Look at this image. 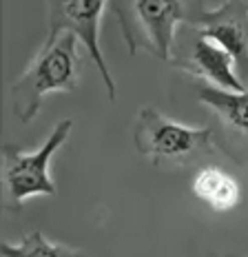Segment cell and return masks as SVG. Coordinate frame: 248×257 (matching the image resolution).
Here are the masks:
<instances>
[{
    "label": "cell",
    "instance_id": "cell-9",
    "mask_svg": "<svg viewBox=\"0 0 248 257\" xmlns=\"http://www.w3.org/2000/svg\"><path fill=\"white\" fill-rule=\"evenodd\" d=\"M193 193L197 195V200H202L217 213L235 208L241 197L237 180L217 167H204L197 171L193 178Z\"/></svg>",
    "mask_w": 248,
    "mask_h": 257
},
{
    "label": "cell",
    "instance_id": "cell-5",
    "mask_svg": "<svg viewBox=\"0 0 248 257\" xmlns=\"http://www.w3.org/2000/svg\"><path fill=\"white\" fill-rule=\"evenodd\" d=\"M109 3L111 0H47V12H49L47 36H58L62 31H69L82 42L95 69L100 71L109 100L113 102L117 95V87L100 49V23Z\"/></svg>",
    "mask_w": 248,
    "mask_h": 257
},
{
    "label": "cell",
    "instance_id": "cell-4",
    "mask_svg": "<svg viewBox=\"0 0 248 257\" xmlns=\"http://www.w3.org/2000/svg\"><path fill=\"white\" fill-rule=\"evenodd\" d=\"M73 120H60L36 151H25L18 144H3V195L5 211H23L25 202L36 195H56V182L49 175L51 158L69 140Z\"/></svg>",
    "mask_w": 248,
    "mask_h": 257
},
{
    "label": "cell",
    "instance_id": "cell-10",
    "mask_svg": "<svg viewBox=\"0 0 248 257\" xmlns=\"http://www.w3.org/2000/svg\"><path fill=\"white\" fill-rule=\"evenodd\" d=\"M0 257H87V253L82 248H75V246L51 242L40 231H31L25 233L18 242L3 239Z\"/></svg>",
    "mask_w": 248,
    "mask_h": 257
},
{
    "label": "cell",
    "instance_id": "cell-11",
    "mask_svg": "<svg viewBox=\"0 0 248 257\" xmlns=\"http://www.w3.org/2000/svg\"><path fill=\"white\" fill-rule=\"evenodd\" d=\"M224 257H233V255H224ZM235 257H241V255H235Z\"/></svg>",
    "mask_w": 248,
    "mask_h": 257
},
{
    "label": "cell",
    "instance_id": "cell-7",
    "mask_svg": "<svg viewBox=\"0 0 248 257\" xmlns=\"http://www.w3.org/2000/svg\"><path fill=\"white\" fill-rule=\"evenodd\" d=\"M193 87L199 102L215 113L219 126V133H215L217 144L241 164V151L248 153V89L226 91L202 80H195Z\"/></svg>",
    "mask_w": 248,
    "mask_h": 257
},
{
    "label": "cell",
    "instance_id": "cell-1",
    "mask_svg": "<svg viewBox=\"0 0 248 257\" xmlns=\"http://www.w3.org/2000/svg\"><path fill=\"white\" fill-rule=\"evenodd\" d=\"M80 42L73 34L62 31L47 36L40 51L12 84V109L16 120L29 124L40 113L45 95L53 91H73L82 78Z\"/></svg>",
    "mask_w": 248,
    "mask_h": 257
},
{
    "label": "cell",
    "instance_id": "cell-8",
    "mask_svg": "<svg viewBox=\"0 0 248 257\" xmlns=\"http://www.w3.org/2000/svg\"><path fill=\"white\" fill-rule=\"evenodd\" d=\"M177 58V67L191 78H197L206 84L226 91H244V80L239 78L235 60L219 45L197 36L186 53Z\"/></svg>",
    "mask_w": 248,
    "mask_h": 257
},
{
    "label": "cell",
    "instance_id": "cell-2",
    "mask_svg": "<svg viewBox=\"0 0 248 257\" xmlns=\"http://www.w3.org/2000/svg\"><path fill=\"white\" fill-rule=\"evenodd\" d=\"M109 5L129 53L144 51L164 62L175 58L180 27L193 23L202 9V3L188 5L186 0H111Z\"/></svg>",
    "mask_w": 248,
    "mask_h": 257
},
{
    "label": "cell",
    "instance_id": "cell-6",
    "mask_svg": "<svg viewBox=\"0 0 248 257\" xmlns=\"http://www.w3.org/2000/svg\"><path fill=\"white\" fill-rule=\"evenodd\" d=\"M197 36L219 45L235 60L239 78L248 76V3L224 0L215 9H199L193 18Z\"/></svg>",
    "mask_w": 248,
    "mask_h": 257
},
{
    "label": "cell",
    "instance_id": "cell-3",
    "mask_svg": "<svg viewBox=\"0 0 248 257\" xmlns=\"http://www.w3.org/2000/svg\"><path fill=\"white\" fill-rule=\"evenodd\" d=\"M133 142L138 153L151 160L155 167H166V164L186 167L193 160L213 155L219 147L217 136L211 126L182 124L160 113L155 106H142L138 111Z\"/></svg>",
    "mask_w": 248,
    "mask_h": 257
}]
</instances>
